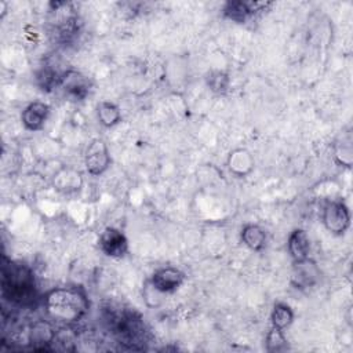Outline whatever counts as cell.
<instances>
[{"label": "cell", "instance_id": "8992f818", "mask_svg": "<svg viewBox=\"0 0 353 353\" xmlns=\"http://www.w3.org/2000/svg\"><path fill=\"white\" fill-rule=\"evenodd\" d=\"M269 6H272L270 1H228L223 7V17L233 22L244 23L255 14L266 10Z\"/></svg>", "mask_w": 353, "mask_h": 353}, {"label": "cell", "instance_id": "7c38bea8", "mask_svg": "<svg viewBox=\"0 0 353 353\" xmlns=\"http://www.w3.org/2000/svg\"><path fill=\"white\" fill-rule=\"evenodd\" d=\"M83 185V176L80 171L72 167H62L52 178V186L55 190L69 194L77 192Z\"/></svg>", "mask_w": 353, "mask_h": 353}, {"label": "cell", "instance_id": "e0dca14e", "mask_svg": "<svg viewBox=\"0 0 353 353\" xmlns=\"http://www.w3.org/2000/svg\"><path fill=\"white\" fill-rule=\"evenodd\" d=\"M65 72H58L57 69H54L51 65L43 66L36 76L37 84L43 91H52L54 88L61 85V80L63 77Z\"/></svg>", "mask_w": 353, "mask_h": 353}, {"label": "cell", "instance_id": "2e32d148", "mask_svg": "<svg viewBox=\"0 0 353 353\" xmlns=\"http://www.w3.org/2000/svg\"><path fill=\"white\" fill-rule=\"evenodd\" d=\"M241 241L245 247H248L252 251H261L266 244V233L265 230L254 223H248L241 229L240 233Z\"/></svg>", "mask_w": 353, "mask_h": 353}, {"label": "cell", "instance_id": "30bf717a", "mask_svg": "<svg viewBox=\"0 0 353 353\" xmlns=\"http://www.w3.org/2000/svg\"><path fill=\"white\" fill-rule=\"evenodd\" d=\"M59 87L72 101H83L91 90V83L84 74L76 70H66L63 73Z\"/></svg>", "mask_w": 353, "mask_h": 353}, {"label": "cell", "instance_id": "8fae6325", "mask_svg": "<svg viewBox=\"0 0 353 353\" xmlns=\"http://www.w3.org/2000/svg\"><path fill=\"white\" fill-rule=\"evenodd\" d=\"M48 114H50V106L44 102L36 101L29 103L23 109L21 114V121L28 131H39L44 127V123L47 121Z\"/></svg>", "mask_w": 353, "mask_h": 353}, {"label": "cell", "instance_id": "ac0fdd59", "mask_svg": "<svg viewBox=\"0 0 353 353\" xmlns=\"http://www.w3.org/2000/svg\"><path fill=\"white\" fill-rule=\"evenodd\" d=\"M97 116L103 127H113L121 120V113L117 105L112 102H101L97 106Z\"/></svg>", "mask_w": 353, "mask_h": 353}, {"label": "cell", "instance_id": "5b68a950", "mask_svg": "<svg viewBox=\"0 0 353 353\" xmlns=\"http://www.w3.org/2000/svg\"><path fill=\"white\" fill-rule=\"evenodd\" d=\"M84 163L88 174L94 176L102 175L109 168L110 154L103 139L95 138L88 143L84 154Z\"/></svg>", "mask_w": 353, "mask_h": 353}, {"label": "cell", "instance_id": "9c48e42d", "mask_svg": "<svg viewBox=\"0 0 353 353\" xmlns=\"http://www.w3.org/2000/svg\"><path fill=\"white\" fill-rule=\"evenodd\" d=\"M320 280V269L314 261L306 258L302 261L294 262L291 283L295 288L303 290L313 287Z\"/></svg>", "mask_w": 353, "mask_h": 353}, {"label": "cell", "instance_id": "9a60e30c", "mask_svg": "<svg viewBox=\"0 0 353 353\" xmlns=\"http://www.w3.org/2000/svg\"><path fill=\"white\" fill-rule=\"evenodd\" d=\"M55 331L47 321H36L29 334L30 342L34 345L36 350H48L50 345L54 342Z\"/></svg>", "mask_w": 353, "mask_h": 353}, {"label": "cell", "instance_id": "6da1fadb", "mask_svg": "<svg viewBox=\"0 0 353 353\" xmlns=\"http://www.w3.org/2000/svg\"><path fill=\"white\" fill-rule=\"evenodd\" d=\"M1 292L6 299L19 306H32L37 299L33 272L23 263L3 262Z\"/></svg>", "mask_w": 353, "mask_h": 353}, {"label": "cell", "instance_id": "7a4b0ae2", "mask_svg": "<svg viewBox=\"0 0 353 353\" xmlns=\"http://www.w3.org/2000/svg\"><path fill=\"white\" fill-rule=\"evenodd\" d=\"M44 306L50 317L63 323H76L87 314L90 302L81 288L58 287L46 294Z\"/></svg>", "mask_w": 353, "mask_h": 353}, {"label": "cell", "instance_id": "ba28073f", "mask_svg": "<svg viewBox=\"0 0 353 353\" xmlns=\"http://www.w3.org/2000/svg\"><path fill=\"white\" fill-rule=\"evenodd\" d=\"M101 251L110 258H121L128 251V240L124 233L116 228H106L99 236Z\"/></svg>", "mask_w": 353, "mask_h": 353}, {"label": "cell", "instance_id": "3957f363", "mask_svg": "<svg viewBox=\"0 0 353 353\" xmlns=\"http://www.w3.org/2000/svg\"><path fill=\"white\" fill-rule=\"evenodd\" d=\"M110 328L120 343H125L132 347L143 338V323L141 316L134 310H121L109 316Z\"/></svg>", "mask_w": 353, "mask_h": 353}, {"label": "cell", "instance_id": "ffe728a7", "mask_svg": "<svg viewBox=\"0 0 353 353\" xmlns=\"http://www.w3.org/2000/svg\"><path fill=\"white\" fill-rule=\"evenodd\" d=\"M229 84H230V79H229L228 73L221 72V70L211 72L207 77V85L210 87V90L219 95H223L228 92Z\"/></svg>", "mask_w": 353, "mask_h": 353}, {"label": "cell", "instance_id": "4fadbf2b", "mask_svg": "<svg viewBox=\"0 0 353 353\" xmlns=\"http://www.w3.org/2000/svg\"><path fill=\"white\" fill-rule=\"evenodd\" d=\"M226 165L233 175L244 178L254 170V157L247 149L239 148L230 152L226 160Z\"/></svg>", "mask_w": 353, "mask_h": 353}, {"label": "cell", "instance_id": "7402d4cb", "mask_svg": "<svg viewBox=\"0 0 353 353\" xmlns=\"http://www.w3.org/2000/svg\"><path fill=\"white\" fill-rule=\"evenodd\" d=\"M335 160L343 165V167H347L350 168L352 165V148L350 145H342L336 152H335Z\"/></svg>", "mask_w": 353, "mask_h": 353}, {"label": "cell", "instance_id": "d6986e66", "mask_svg": "<svg viewBox=\"0 0 353 353\" xmlns=\"http://www.w3.org/2000/svg\"><path fill=\"white\" fill-rule=\"evenodd\" d=\"M270 320H272L273 327L284 330V328L290 327L291 323L294 321V312L290 305L279 302L274 305V307L272 310Z\"/></svg>", "mask_w": 353, "mask_h": 353}, {"label": "cell", "instance_id": "277c9868", "mask_svg": "<svg viewBox=\"0 0 353 353\" xmlns=\"http://www.w3.org/2000/svg\"><path fill=\"white\" fill-rule=\"evenodd\" d=\"M321 219L328 232L341 236L350 226V211L342 200H328L323 207Z\"/></svg>", "mask_w": 353, "mask_h": 353}, {"label": "cell", "instance_id": "5bb4252c", "mask_svg": "<svg viewBox=\"0 0 353 353\" xmlns=\"http://www.w3.org/2000/svg\"><path fill=\"white\" fill-rule=\"evenodd\" d=\"M288 252L294 262L302 261L309 258V251H310V240L307 233L303 229H295L291 232L288 237Z\"/></svg>", "mask_w": 353, "mask_h": 353}, {"label": "cell", "instance_id": "44dd1931", "mask_svg": "<svg viewBox=\"0 0 353 353\" xmlns=\"http://www.w3.org/2000/svg\"><path fill=\"white\" fill-rule=\"evenodd\" d=\"M266 350L268 352H281L287 349V338L284 336L283 330L272 325L270 331L266 334Z\"/></svg>", "mask_w": 353, "mask_h": 353}, {"label": "cell", "instance_id": "52a82bcc", "mask_svg": "<svg viewBox=\"0 0 353 353\" xmlns=\"http://www.w3.org/2000/svg\"><path fill=\"white\" fill-rule=\"evenodd\" d=\"M185 281V274L172 266H165L157 269L150 279V285L159 292V294H172Z\"/></svg>", "mask_w": 353, "mask_h": 353}]
</instances>
